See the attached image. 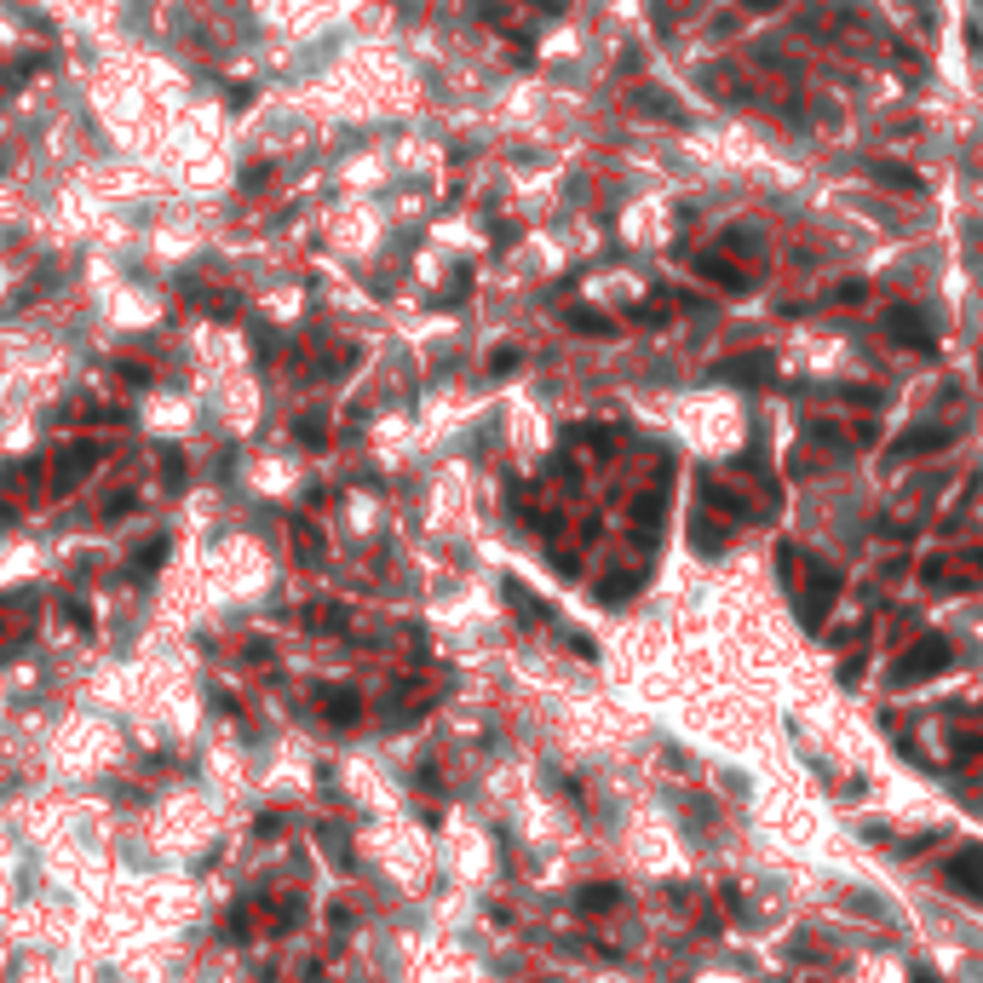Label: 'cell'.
Segmentation results:
<instances>
[{
	"mask_svg": "<svg viewBox=\"0 0 983 983\" xmlns=\"http://www.w3.org/2000/svg\"><path fill=\"white\" fill-rule=\"evenodd\" d=\"M305 627H311V633H340L345 610L340 604H311V610H305Z\"/></svg>",
	"mask_w": 983,
	"mask_h": 983,
	"instance_id": "30bf717a",
	"label": "cell"
},
{
	"mask_svg": "<svg viewBox=\"0 0 983 983\" xmlns=\"http://www.w3.org/2000/svg\"><path fill=\"white\" fill-rule=\"evenodd\" d=\"M294 432H299V443H311V449H317V443H328V420H322V414H305Z\"/></svg>",
	"mask_w": 983,
	"mask_h": 983,
	"instance_id": "5bb4252c",
	"label": "cell"
},
{
	"mask_svg": "<svg viewBox=\"0 0 983 983\" xmlns=\"http://www.w3.org/2000/svg\"><path fill=\"white\" fill-rule=\"evenodd\" d=\"M955 662V650H949V639L943 633H926V639H915L903 656H897L892 667V685L897 690H909V685H926L932 673H943V667Z\"/></svg>",
	"mask_w": 983,
	"mask_h": 983,
	"instance_id": "6da1fadb",
	"label": "cell"
},
{
	"mask_svg": "<svg viewBox=\"0 0 983 983\" xmlns=\"http://www.w3.org/2000/svg\"><path fill=\"white\" fill-rule=\"evenodd\" d=\"M512 363H518V351H512V345H501V351H495V357H489V368H495V374H506V368H512Z\"/></svg>",
	"mask_w": 983,
	"mask_h": 983,
	"instance_id": "ac0fdd59",
	"label": "cell"
},
{
	"mask_svg": "<svg viewBox=\"0 0 983 983\" xmlns=\"http://www.w3.org/2000/svg\"><path fill=\"white\" fill-rule=\"evenodd\" d=\"M317 713L328 719V725H357L363 696H357L351 685H328V690H317Z\"/></svg>",
	"mask_w": 983,
	"mask_h": 983,
	"instance_id": "52a82bcc",
	"label": "cell"
},
{
	"mask_svg": "<svg viewBox=\"0 0 983 983\" xmlns=\"http://www.w3.org/2000/svg\"><path fill=\"white\" fill-rule=\"evenodd\" d=\"M616 886H587V892H581V897H575V903H581V909H587V915H604V909H616Z\"/></svg>",
	"mask_w": 983,
	"mask_h": 983,
	"instance_id": "4fadbf2b",
	"label": "cell"
},
{
	"mask_svg": "<svg viewBox=\"0 0 983 983\" xmlns=\"http://www.w3.org/2000/svg\"><path fill=\"white\" fill-rule=\"evenodd\" d=\"M909 983H943V978L932 972V966H915V972H909Z\"/></svg>",
	"mask_w": 983,
	"mask_h": 983,
	"instance_id": "ffe728a7",
	"label": "cell"
},
{
	"mask_svg": "<svg viewBox=\"0 0 983 983\" xmlns=\"http://www.w3.org/2000/svg\"><path fill=\"white\" fill-rule=\"evenodd\" d=\"M886 334H892L897 345H909V351H932V345H938V340H932V328L920 322L915 305H892V311H886Z\"/></svg>",
	"mask_w": 983,
	"mask_h": 983,
	"instance_id": "277c9868",
	"label": "cell"
},
{
	"mask_svg": "<svg viewBox=\"0 0 983 983\" xmlns=\"http://www.w3.org/2000/svg\"><path fill=\"white\" fill-rule=\"evenodd\" d=\"M121 512H133V489H121V495H110V506H104V518H121Z\"/></svg>",
	"mask_w": 983,
	"mask_h": 983,
	"instance_id": "e0dca14e",
	"label": "cell"
},
{
	"mask_svg": "<svg viewBox=\"0 0 983 983\" xmlns=\"http://www.w3.org/2000/svg\"><path fill=\"white\" fill-rule=\"evenodd\" d=\"M696 271L708 276V282H719V288H731V294H742V288H748V276L736 271V265H725V259H713V253L696 265Z\"/></svg>",
	"mask_w": 983,
	"mask_h": 983,
	"instance_id": "9c48e42d",
	"label": "cell"
},
{
	"mask_svg": "<svg viewBox=\"0 0 983 983\" xmlns=\"http://www.w3.org/2000/svg\"><path fill=\"white\" fill-rule=\"evenodd\" d=\"M955 443V432L949 426H915V432H903L892 443V460H915V455H938V449H949Z\"/></svg>",
	"mask_w": 983,
	"mask_h": 983,
	"instance_id": "8992f818",
	"label": "cell"
},
{
	"mask_svg": "<svg viewBox=\"0 0 983 983\" xmlns=\"http://www.w3.org/2000/svg\"><path fill=\"white\" fill-rule=\"evenodd\" d=\"M874 173H880V179H892L897 190H909V196H920V190H926V184H920L909 167H897V161H874Z\"/></svg>",
	"mask_w": 983,
	"mask_h": 983,
	"instance_id": "7c38bea8",
	"label": "cell"
},
{
	"mask_svg": "<svg viewBox=\"0 0 983 983\" xmlns=\"http://www.w3.org/2000/svg\"><path fill=\"white\" fill-rule=\"evenodd\" d=\"M834 598H840V575L828 570L823 558H811V552H805V593H800L805 627H823L828 610H834Z\"/></svg>",
	"mask_w": 983,
	"mask_h": 983,
	"instance_id": "7a4b0ae2",
	"label": "cell"
},
{
	"mask_svg": "<svg viewBox=\"0 0 983 983\" xmlns=\"http://www.w3.org/2000/svg\"><path fill=\"white\" fill-rule=\"evenodd\" d=\"M294 552H299V564H317L322 558V535L305 518H294Z\"/></svg>",
	"mask_w": 983,
	"mask_h": 983,
	"instance_id": "8fae6325",
	"label": "cell"
},
{
	"mask_svg": "<svg viewBox=\"0 0 983 983\" xmlns=\"http://www.w3.org/2000/svg\"><path fill=\"white\" fill-rule=\"evenodd\" d=\"M98 460H104V449H98V443H69L64 455H58V472H52V495H69V489H75V483L98 466Z\"/></svg>",
	"mask_w": 983,
	"mask_h": 983,
	"instance_id": "3957f363",
	"label": "cell"
},
{
	"mask_svg": "<svg viewBox=\"0 0 983 983\" xmlns=\"http://www.w3.org/2000/svg\"><path fill=\"white\" fill-rule=\"evenodd\" d=\"M575 328H581V334H610V322L593 317V311H575Z\"/></svg>",
	"mask_w": 983,
	"mask_h": 983,
	"instance_id": "2e32d148",
	"label": "cell"
},
{
	"mask_svg": "<svg viewBox=\"0 0 983 983\" xmlns=\"http://www.w3.org/2000/svg\"><path fill=\"white\" fill-rule=\"evenodd\" d=\"M161 558H167V541H150V547H144V558H133V575H150Z\"/></svg>",
	"mask_w": 983,
	"mask_h": 983,
	"instance_id": "9a60e30c",
	"label": "cell"
},
{
	"mask_svg": "<svg viewBox=\"0 0 983 983\" xmlns=\"http://www.w3.org/2000/svg\"><path fill=\"white\" fill-rule=\"evenodd\" d=\"M771 6H782V0H748V12H771Z\"/></svg>",
	"mask_w": 983,
	"mask_h": 983,
	"instance_id": "7402d4cb",
	"label": "cell"
},
{
	"mask_svg": "<svg viewBox=\"0 0 983 983\" xmlns=\"http://www.w3.org/2000/svg\"><path fill=\"white\" fill-rule=\"evenodd\" d=\"M656 524H662V489H650L633 501V535L639 541H656Z\"/></svg>",
	"mask_w": 983,
	"mask_h": 983,
	"instance_id": "ba28073f",
	"label": "cell"
},
{
	"mask_svg": "<svg viewBox=\"0 0 983 983\" xmlns=\"http://www.w3.org/2000/svg\"><path fill=\"white\" fill-rule=\"evenodd\" d=\"M955 748H961V754H983V736H961Z\"/></svg>",
	"mask_w": 983,
	"mask_h": 983,
	"instance_id": "44dd1931",
	"label": "cell"
},
{
	"mask_svg": "<svg viewBox=\"0 0 983 983\" xmlns=\"http://www.w3.org/2000/svg\"><path fill=\"white\" fill-rule=\"evenodd\" d=\"M972 564H978V570H983V552H978V558H972Z\"/></svg>",
	"mask_w": 983,
	"mask_h": 983,
	"instance_id": "603a6c76",
	"label": "cell"
},
{
	"mask_svg": "<svg viewBox=\"0 0 983 983\" xmlns=\"http://www.w3.org/2000/svg\"><path fill=\"white\" fill-rule=\"evenodd\" d=\"M943 880H949L955 892H966V897H978V903H983V851L978 846L955 851V857L943 863Z\"/></svg>",
	"mask_w": 983,
	"mask_h": 983,
	"instance_id": "5b68a950",
	"label": "cell"
},
{
	"mask_svg": "<svg viewBox=\"0 0 983 983\" xmlns=\"http://www.w3.org/2000/svg\"><path fill=\"white\" fill-rule=\"evenodd\" d=\"M64 616L75 621V627H92V610H87V604H64Z\"/></svg>",
	"mask_w": 983,
	"mask_h": 983,
	"instance_id": "d6986e66",
	"label": "cell"
}]
</instances>
